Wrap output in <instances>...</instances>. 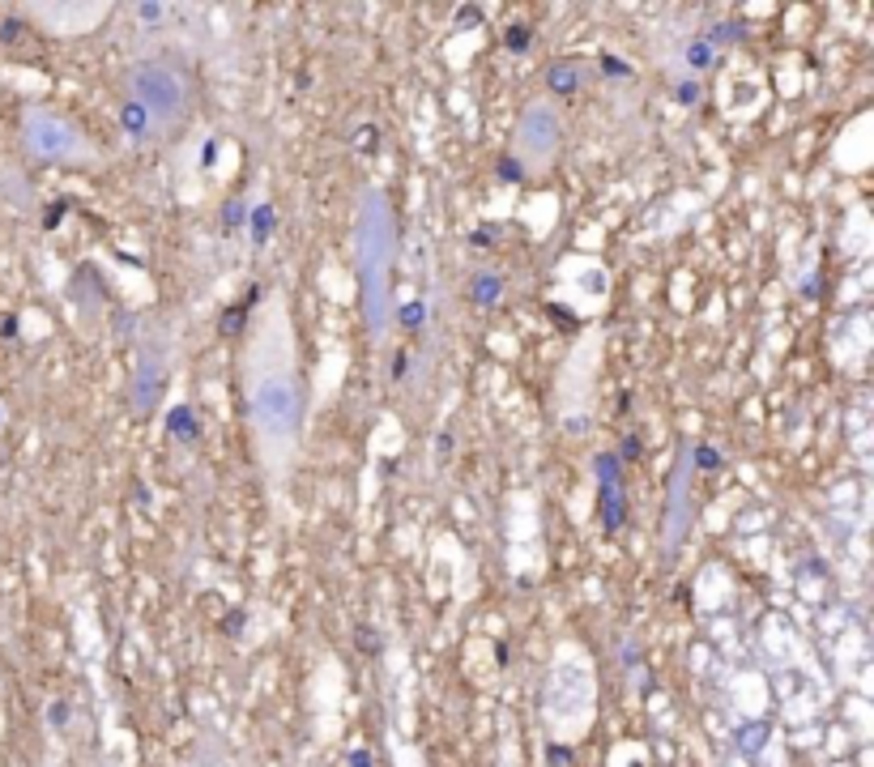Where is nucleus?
Here are the masks:
<instances>
[{"label":"nucleus","mask_w":874,"mask_h":767,"mask_svg":"<svg viewBox=\"0 0 874 767\" xmlns=\"http://www.w3.org/2000/svg\"><path fill=\"white\" fill-rule=\"evenodd\" d=\"M47 721L56 725V729H65V725H69V703H65V699H60V703H51V707H47Z\"/></svg>","instance_id":"20"},{"label":"nucleus","mask_w":874,"mask_h":767,"mask_svg":"<svg viewBox=\"0 0 874 767\" xmlns=\"http://www.w3.org/2000/svg\"><path fill=\"white\" fill-rule=\"evenodd\" d=\"M128 94H133L128 102H137L141 111L149 116V124H158V128L180 124L184 111H188V102H192L184 69L171 65V60H158V56L137 60L128 69Z\"/></svg>","instance_id":"2"},{"label":"nucleus","mask_w":874,"mask_h":767,"mask_svg":"<svg viewBox=\"0 0 874 767\" xmlns=\"http://www.w3.org/2000/svg\"><path fill=\"white\" fill-rule=\"evenodd\" d=\"M683 60H687V69H691V73H704L708 65L717 60V47L708 43V39H691V43H687V51H683Z\"/></svg>","instance_id":"11"},{"label":"nucleus","mask_w":874,"mask_h":767,"mask_svg":"<svg viewBox=\"0 0 874 767\" xmlns=\"http://www.w3.org/2000/svg\"><path fill=\"white\" fill-rule=\"evenodd\" d=\"M358 648H367V652H379L375 635H371V631H363V627H358Z\"/></svg>","instance_id":"25"},{"label":"nucleus","mask_w":874,"mask_h":767,"mask_svg":"<svg viewBox=\"0 0 874 767\" xmlns=\"http://www.w3.org/2000/svg\"><path fill=\"white\" fill-rule=\"evenodd\" d=\"M252 418H256L260 435L273 448H286L299 435V426H303V388L286 367L264 371L252 384Z\"/></svg>","instance_id":"3"},{"label":"nucleus","mask_w":874,"mask_h":767,"mask_svg":"<svg viewBox=\"0 0 874 767\" xmlns=\"http://www.w3.org/2000/svg\"><path fill=\"white\" fill-rule=\"evenodd\" d=\"M60 217H65V205H51V209H47V217H43V222H47V226H56V222H60Z\"/></svg>","instance_id":"26"},{"label":"nucleus","mask_w":874,"mask_h":767,"mask_svg":"<svg viewBox=\"0 0 874 767\" xmlns=\"http://www.w3.org/2000/svg\"><path fill=\"white\" fill-rule=\"evenodd\" d=\"M559 141H563V124L555 116V107H546V102L525 107V116L516 124V149H520V158L546 162V158H555Z\"/></svg>","instance_id":"5"},{"label":"nucleus","mask_w":874,"mask_h":767,"mask_svg":"<svg viewBox=\"0 0 874 767\" xmlns=\"http://www.w3.org/2000/svg\"><path fill=\"white\" fill-rule=\"evenodd\" d=\"M546 86H551V94L567 98V94H576V86H580V69L567 65V60H555L551 69H546Z\"/></svg>","instance_id":"9"},{"label":"nucleus","mask_w":874,"mask_h":767,"mask_svg":"<svg viewBox=\"0 0 874 767\" xmlns=\"http://www.w3.org/2000/svg\"><path fill=\"white\" fill-rule=\"evenodd\" d=\"M137 13H141V22H162V13H167V9H162V5H141Z\"/></svg>","instance_id":"24"},{"label":"nucleus","mask_w":874,"mask_h":767,"mask_svg":"<svg viewBox=\"0 0 874 767\" xmlns=\"http://www.w3.org/2000/svg\"><path fill=\"white\" fill-rule=\"evenodd\" d=\"M222 217H227V226H239V222H243V217H248V209H243V205L235 201V205H231V209H227Z\"/></svg>","instance_id":"23"},{"label":"nucleus","mask_w":874,"mask_h":767,"mask_svg":"<svg viewBox=\"0 0 874 767\" xmlns=\"http://www.w3.org/2000/svg\"><path fill=\"white\" fill-rule=\"evenodd\" d=\"M504 299V278L499 273H478L473 278V303L478 307H495Z\"/></svg>","instance_id":"10"},{"label":"nucleus","mask_w":874,"mask_h":767,"mask_svg":"<svg viewBox=\"0 0 874 767\" xmlns=\"http://www.w3.org/2000/svg\"><path fill=\"white\" fill-rule=\"evenodd\" d=\"M623 456H627V461H631V456H640V440H636V435H627V444H623Z\"/></svg>","instance_id":"27"},{"label":"nucleus","mask_w":874,"mask_h":767,"mask_svg":"<svg viewBox=\"0 0 874 767\" xmlns=\"http://www.w3.org/2000/svg\"><path fill=\"white\" fill-rule=\"evenodd\" d=\"M422 315H426V307H422V303H405V307L397 311V324H405V328H418V324H422Z\"/></svg>","instance_id":"17"},{"label":"nucleus","mask_w":874,"mask_h":767,"mask_svg":"<svg viewBox=\"0 0 874 767\" xmlns=\"http://www.w3.org/2000/svg\"><path fill=\"white\" fill-rule=\"evenodd\" d=\"M593 473H597V516H602L606 533H619L627 520V490H623V461L614 452H597L593 456Z\"/></svg>","instance_id":"6"},{"label":"nucleus","mask_w":874,"mask_h":767,"mask_svg":"<svg viewBox=\"0 0 874 767\" xmlns=\"http://www.w3.org/2000/svg\"><path fill=\"white\" fill-rule=\"evenodd\" d=\"M162 397V358L154 350L141 354V367H137V384H133V401H137V414H149Z\"/></svg>","instance_id":"8"},{"label":"nucleus","mask_w":874,"mask_h":767,"mask_svg":"<svg viewBox=\"0 0 874 767\" xmlns=\"http://www.w3.org/2000/svg\"><path fill=\"white\" fill-rule=\"evenodd\" d=\"M687 461L699 469V473H713V469H721L725 465V456L713 448V444H695V448H687Z\"/></svg>","instance_id":"12"},{"label":"nucleus","mask_w":874,"mask_h":767,"mask_svg":"<svg viewBox=\"0 0 874 767\" xmlns=\"http://www.w3.org/2000/svg\"><path fill=\"white\" fill-rule=\"evenodd\" d=\"M495 175H499L504 184H520V179H525V171H520L516 158H499V162H495Z\"/></svg>","instance_id":"15"},{"label":"nucleus","mask_w":874,"mask_h":767,"mask_svg":"<svg viewBox=\"0 0 874 767\" xmlns=\"http://www.w3.org/2000/svg\"><path fill=\"white\" fill-rule=\"evenodd\" d=\"M490 235H495V231H490V226H478V235H473V243H478V247H486V243H490Z\"/></svg>","instance_id":"28"},{"label":"nucleus","mask_w":874,"mask_h":767,"mask_svg":"<svg viewBox=\"0 0 874 767\" xmlns=\"http://www.w3.org/2000/svg\"><path fill=\"white\" fill-rule=\"evenodd\" d=\"M602 73H606V77H631V69H627L619 56H602Z\"/></svg>","instance_id":"19"},{"label":"nucleus","mask_w":874,"mask_h":767,"mask_svg":"<svg viewBox=\"0 0 874 767\" xmlns=\"http://www.w3.org/2000/svg\"><path fill=\"white\" fill-rule=\"evenodd\" d=\"M691 469H687V448H683V465L670 473V499H666V550L674 555L678 541L687 537V524H691Z\"/></svg>","instance_id":"7"},{"label":"nucleus","mask_w":874,"mask_h":767,"mask_svg":"<svg viewBox=\"0 0 874 767\" xmlns=\"http://www.w3.org/2000/svg\"><path fill=\"white\" fill-rule=\"evenodd\" d=\"M120 124H124V128H128L137 141H141V137H149V128H154V124H149V116L141 111L137 102H124V111H120Z\"/></svg>","instance_id":"13"},{"label":"nucleus","mask_w":874,"mask_h":767,"mask_svg":"<svg viewBox=\"0 0 874 767\" xmlns=\"http://www.w3.org/2000/svg\"><path fill=\"white\" fill-rule=\"evenodd\" d=\"M269 231H273V205L264 201V205L252 213V243H264V239H269Z\"/></svg>","instance_id":"14"},{"label":"nucleus","mask_w":874,"mask_h":767,"mask_svg":"<svg viewBox=\"0 0 874 767\" xmlns=\"http://www.w3.org/2000/svg\"><path fill=\"white\" fill-rule=\"evenodd\" d=\"M704 39L713 43V47H717V43H734V39H742V26H738V22H721L713 34H704Z\"/></svg>","instance_id":"16"},{"label":"nucleus","mask_w":874,"mask_h":767,"mask_svg":"<svg viewBox=\"0 0 874 767\" xmlns=\"http://www.w3.org/2000/svg\"><path fill=\"white\" fill-rule=\"evenodd\" d=\"M674 94H678V102H683V107H691V102L699 98V86H695V81H678V90H674Z\"/></svg>","instance_id":"22"},{"label":"nucleus","mask_w":874,"mask_h":767,"mask_svg":"<svg viewBox=\"0 0 874 767\" xmlns=\"http://www.w3.org/2000/svg\"><path fill=\"white\" fill-rule=\"evenodd\" d=\"M457 22H461V26H478V22H482V9H478V5H461V9H457Z\"/></svg>","instance_id":"21"},{"label":"nucleus","mask_w":874,"mask_h":767,"mask_svg":"<svg viewBox=\"0 0 874 767\" xmlns=\"http://www.w3.org/2000/svg\"><path fill=\"white\" fill-rule=\"evenodd\" d=\"M393 375H397V379H405V358H401V354L393 358Z\"/></svg>","instance_id":"29"},{"label":"nucleus","mask_w":874,"mask_h":767,"mask_svg":"<svg viewBox=\"0 0 874 767\" xmlns=\"http://www.w3.org/2000/svg\"><path fill=\"white\" fill-rule=\"evenodd\" d=\"M26 145L39 158H47V162H73V158L86 154V145H81V137H77V128L69 120L43 116V111L26 120Z\"/></svg>","instance_id":"4"},{"label":"nucleus","mask_w":874,"mask_h":767,"mask_svg":"<svg viewBox=\"0 0 874 767\" xmlns=\"http://www.w3.org/2000/svg\"><path fill=\"white\" fill-rule=\"evenodd\" d=\"M504 43H508V51H529V26H512Z\"/></svg>","instance_id":"18"},{"label":"nucleus","mask_w":874,"mask_h":767,"mask_svg":"<svg viewBox=\"0 0 874 767\" xmlns=\"http://www.w3.org/2000/svg\"><path fill=\"white\" fill-rule=\"evenodd\" d=\"M397 226L389 196L379 188H367L358 201V231H354V256H358V286H363V315L367 328L379 337L389 328V269H393Z\"/></svg>","instance_id":"1"}]
</instances>
